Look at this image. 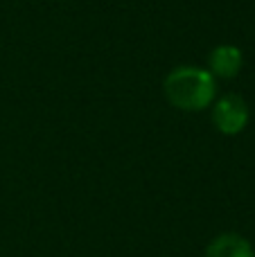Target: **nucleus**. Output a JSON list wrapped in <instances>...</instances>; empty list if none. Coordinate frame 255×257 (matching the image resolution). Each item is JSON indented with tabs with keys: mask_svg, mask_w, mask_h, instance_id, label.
<instances>
[{
	"mask_svg": "<svg viewBox=\"0 0 255 257\" xmlns=\"http://www.w3.org/2000/svg\"><path fill=\"white\" fill-rule=\"evenodd\" d=\"M244 68V52L237 45L221 43L212 48L210 57H208V72L219 79H235Z\"/></svg>",
	"mask_w": 255,
	"mask_h": 257,
	"instance_id": "obj_3",
	"label": "nucleus"
},
{
	"mask_svg": "<svg viewBox=\"0 0 255 257\" xmlns=\"http://www.w3.org/2000/svg\"><path fill=\"white\" fill-rule=\"evenodd\" d=\"M212 124L221 133V136H239L244 128L248 126L251 120V111H248V104L244 97L235 93L221 95L212 102Z\"/></svg>",
	"mask_w": 255,
	"mask_h": 257,
	"instance_id": "obj_2",
	"label": "nucleus"
},
{
	"mask_svg": "<svg viewBox=\"0 0 255 257\" xmlns=\"http://www.w3.org/2000/svg\"><path fill=\"white\" fill-rule=\"evenodd\" d=\"M203 257H255V248L237 232H221L206 246Z\"/></svg>",
	"mask_w": 255,
	"mask_h": 257,
	"instance_id": "obj_4",
	"label": "nucleus"
},
{
	"mask_svg": "<svg viewBox=\"0 0 255 257\" xmlns=\"http://www.w3.org/2000/svg\"><path fill=\"white\" fill-rule=\"evenodd\" d=\"M163 93L172 106L185 113L206 111L219 97L217 79L208 72V68L199 66H176L170 70L163 81Z\"/></svg>",
	"mask_w": 255,
	"mask_h": 257,
	"instance_id": "obj_1",
	"label": "nucleus"
}]
</instances>
